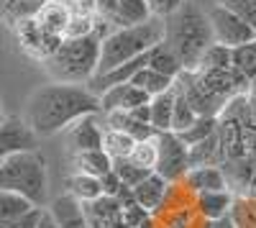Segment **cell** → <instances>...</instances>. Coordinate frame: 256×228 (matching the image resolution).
<instances>
[{"mask_svg":"<svg viewBox=\"0 0 256 228\" xmlns=\"http://www.w3.org/2000/svg\"><path fill=\"white\" fill-rule=\"evenodd\" d=\"M184 188L192 195H202V192H223L228 190V180L226 172L218 164H205V167H192L184 174Z\"/></svg>","mask_w":256,"mask_h":228,"instance_id":"cell-11","label":"cell"},{"mask_svg":"<svg viewBox=\"0 0 256 228\" xmlns=\"http://www.w3.org/2000/svg\"><path fill=\"white\" fill-rule=\"evenodd\" d=\"M113 170H116V174L120 177V182L126 184V188H136V184H141L148 174H152V170H144V167H138V164H134L131 159H116L113 162Z\"/></svg>","mask_w":256,"mask_h":228,"instance_id":"cell-29","label":"cell"},{"mask_svg":"<svg viewBox=\"0 0 256 228\" xmlns=\"http://www.w3.org/2000/svg\"><path fill=\"white\" fill-rule=\"evenodd\" d=\"M74 167H77V172H84V174L105 177L108 172H113V159L105 154V149L80 152V154H74Z\"/></svg>","mask_w":256,"mask_h":228,"instance_id":"cell-17","label":"cell"},{"mask_svg":"<svg viewBox=\"0 0 256 228\" xmlns=\"http://www.w3.org/2000/svg\"><path fill=\"white\" fill-rule=\"evenodd\" d=\"M220 3L228 6L248 28L256 31V0H220Z\"/></svg>","mask_w":256,"mask_h":228,"instance_id":"cell-30","label":"cell"},{"mask_svg":"<svg viewBox=\"0 0 256 228\" xmlns=\"http://www.w3.org/2000/svg\"><path fill=\"white\" fill-rule=\"evenodd\" d=\"M100 41H102V36H98V34L82 36V38H64L54 49V54L44 59L52 80L70 82V85H88L98 74Z\"/></svg>","mask_w":256,"mask_h":228,"instance_id":"cell-4","label":"cell"},{"mask_svg":"<svg viewBox=\"0 0 256 228\" xmlns=\"http://www.w3.org/2000/svg\"><path fill=\"white\" fill-rule=\"evenodd\" d=\"M67 192L72 198H77L80 202H92L98 198H102V184H100V177H92V174H84V172H74L70 174L67 180Z\"/></svg>","mask_w":256,"mask_h":228,"instance_id":"cell-19","label":"cell"},{"mask_svg":"<svg viewBox=\"0 0 256 228\" xmlns=\"http://www.w3.org/2000/svg\"><path fill=\"white\" fill-rule=\"evenodd\" d=\"M84 213H88L90 228H116L118 223H123V208L116 198L102 195L92 202H82Z\"/></svg>","mask_w":256,"mask_h":228,"instance_id":"cell-12","label":"cell"},{"mask_svg":"<svg viewBox=\"0 0 256 228\" xmlns=\"http://www.w3.org/2000/svg\"><path fill=\"white\" fill-rule=\"evenodd\" d=\"M195 208L205 220H218V218L230 216L233 198H230L228 190H223V192H202V195H195Z\"/></svg>","mask_w":256,"mask_h":228,"instance_id":"cell-16","label":"cell"},{"mask_svg":"<svg viewBox=\"0 0 256 228\" xmlns=\"http://www.w3.org/2000/svg\"><path fill=\"white\" fill-rule=\"evenodd\" d=\"M174 92L177 95H174V113H172V134H182L184 128H190L198 120V113L190 106V100H187L180 82H174Z\"/></svg>","mask_w":256,"mask_h":228,"instance_id":"cell-24","label":"cell"},{"mask_svg":"<svg viewBox=\"0 0 256 228\" xmlns=\"http://www.w3.org/2000/svg\"><path fill=\"white\" fill-rule=\"evenodd\" d=\"M116 228H128V226H126V223H118V226H116Z\"/></svg>","mask_w":256,"mask_h":228,"instance_id":"cell-39","label":"cell"},{"mask_svg":"<svg viewBox=\"0 0 256 228\" xmlns=\"http://www.w3.org/2000/svg\"><path fill=\"white\" fill-rule=\"evenodd\" d=\"M102 136H105V131L98 123V113L80 118L77 123H72V126L67 128V138H70V146H72L74 154L102 149Z\"/></svg>","mask_w":256,"mask_h":228,"instance_id":"cell-10","label":"cell"},{"mask_svg":"<svg viewBox=\"0 0 256 228\" xmlns=\"http://www.w3.org/2000/svg\"><path fill=\"white\" fill-rule=\"evenodd\" d=\"M131 159L134 164H138V167L144 170H156V159H159V136L154 138H146V141H136V146L131 152Z\"/></svg>","mask_w":256,"mask_h":228,"instance_id":"cell-27","label":"cell"},{"mask_svg":"<svg viewBox=\"0 0 256 228\" xmlns=\"http://www.w3.org/2000/svg\"><path fill=\"white\" fill-rule=\"evenodd\" d=\"M233 62H230V49L223 44H210L208 52L200 59V70L202 72H218V70H230Z\"/></svg>","mask_w":256,"mask_h":228,"instance_id":"cell-28","label":"cell"},{"mask_svg":"<svg viewBox=\"0 0 256 228\" xmlns=\"http://www.w3.org/2000/svg\"><path fill=\"white\" fill-rule=\"evenodd\" d=\"M164 34H166L164 18H148L146 24L123 26V28L110 31L100 41L98 74H105V72H110V70L126 64V62L136 59V56H144L148 49H154L156 44H162Z\"/></svg>","mask_w":256,"mask_h":228,"instance_id":"cell-3","label":"cell"},{"mask_svg":"<svg viewBox=\"0 0 256 228\" xmlns=\"http://www.w3.org/2000/svg\"><path fill=\"white\" fill-rule=\"evenodd\" d=\"M46 210H49V216L54 218V223L59 228H90L88 213H84V205L77 198H72L70 192L56 195L46 205Z\"/></svg>","mask_w":256,"mask_h":228,"instance_id":"cell-9","label":"cell"},{"mask_svg":"<svg viewBox=\"0 0 256 228\" xmlns=\"http://www.w3.org/2000/svg\"><path fill=\"white\" fill-rule=\"evenodd\" d=\"M36 208V205L26 198H20L16 192H6L0 190V228H8L13 220H18L20 216H26Z\"/></svg>","mask_w":256,"mask_h":228,"instance_id":"cell-20","label":"cell"},{"mask_svg":"<svg viewBox=\"0 0 256 228\" xmlns=\"http://www.w3.org/2000/svg\"><path fill=\"white\" fill-rule=\"evenodd\" d=\"M208 18H210V28H212V38L216 44H223L228 49H236L241 44H251L256 41V31L248 28L244 20L233 13L228 6L218 3L208 10Z\"/></svg>","mask_w":256,"mask_h":228,"instance_id":"cell-6","label":"cell"},{"mask_svg":"<svg viewBox=\"0 0 256 228\" xmlns=\"http://www.w3.org/2000/svg\"><path fill=\"white\" fill-rule=\"evenodd\" d=\"M36 20H38V26L44 28L46 34L64 38V31H67L70 20H72V10L67 8V3L49 0V3H44L36 10Z\"/></svg>","mask_w":256,"mask_h":228,"instance_id":"cell-14","label":"cell"},{"mask_svg":"<svg viewBox=\"0 0 256 228\" xmlns=\"http://www.w3.org/2000/svg\"><path fill=\"white\" fill-rule=\"evenodd\" d=\"M3 120H6V113H3V110H0V126H3Z\"/></svg>","mask_w":256,"mask_h":228,"instance_id":"cell-38","label":"cell"},{"mask_svg":"<svg viewBox=\"0 0 256 228\" xmlns=\"http://www.w3.org/2000/svg\"><path fill=\"white\" fill-rule=\"evenodd\" d=\"M95 113H100V98L88 85L52 80L28 95L24 118L36 136H54L67 131L80 118Z\"/></svg>","mask_w":256,"mask_h":228,"instance_id":"cell-1","label":"cell"},{"mask_svg":"<svg viewBox=\"0 0 256 228\" xmlns=\"http://www.w3.org/2000/svg\"><path fill=\"white\" fill-rule=\"evenodd\" d=\"M212 134H218V118L216 116H198V120L192 123L190 128H184L182 134H177V136L182 138V144L187 149H192V146H198L200 141L210 138Z\"/></svg>","mask_w":256,"mask_h":228,"instance_id":"cell-25","label":"cell"},{"mask_svg":"<svg viewBox=\"0 0 256 228\" xmlns=\"http://www.w3.org/2000/svg\"><path fill=\"white\" fill-rule=\"evenodd\" d=\"M174 88L156 98H152V126L159 134L172 131V113H174Z\"/></svg>","mask_w":256,"mask_h":228,"instance_id":"cell-21","label":"cell"},{"mask_svg":"<svg viewBox=\"0 0 256 228\" xmlns=\"http://www.w3.org/2000/svg\"><path fill=\"white\" fill-rule=\"evenodd\" d=\"M230 62L248 82H254L256 80V41L230 49Z\"/></svg>","mask_w":256,"mask_h":228,"instance_id":"cell-26","label":"cell"},{"mask_svg":"<svg viewBox=\"0 0 256 228\" xmlns=\"http://www.w3.org/2000/svg\"><path fill=\"white\" fill-rule=\"evenodd\" d=\"M251 95H254V100H256V80L251 82Z\"/></svg>","mask_w":256,"mask_h":228,"instance_id":"cell-37","label":"cell"},{"mask_svg":"<svg viewBox=\"0 0 256 228\" xmlns=\"http://www.w3.org/2000/svg\"><path fill=\"white\" fill-rule=\"evenodd\" d=\"M0 190L26 198L36 208H46L49 172H46V159L38 154V149L0 159Z\"/></svg>","mask_w":256,"mask_h":228,"instance_id":"cell-5","label":"cell"},{"mask_svg":"<svg viewBox=\"0 0 256 228\" xmlns=\"http://www.w3.org/2000/svg\"><path fill=\"white\" fill-rule=\"evenodd\" d=\"M148 218H152V213H148L146 208H141L138 202H131V205H126V208H123V223L128 228H141Z\"/></svg>","mask_w":256,"mask_h":228,"instance_id":"cell-32","label":"cell"},{"mask_svg":"<svg viewBox=\"0 0 256 228\" xmlns=\"http://www.w3.org/2000/svg\"><path fill=\"white\" fill-rule=\"evenodd\" d=\"M100 184H102V195H108V198H118V192L126 188V184L120 182V177L116 174V170L108 172L105 177H100Z\"/></svg>","mask_w":256,"mask_h":228,"instance_id":"cell-33","label":"cell"},{"mask_svg":"<svg viewBox=\"0 0 256 228\" xmlns=\"http://www.w3.org/2000/svg\"><path fill=\"white\" fill-rule=\"evenodd\" d=\"M205 228H238V223L233 216H226V218H218V220H208Z\"/></svg>","mask_w":256,"mask_h":228,"instance_id":"cell-35","label":"cell"},{"mask_svg":"<svg viewBox=\"0 0 256 228\" xmlns=\"http://www.w3.org/2000/svg\"><path fill=\"white\" fill-rule=\"evenodd\" d=\"M190 167V149L182 144V138L172 131L159 134V159L154 172L162 174L166 182H182Z\"/></svg>","mask_w":256,"mask_h":228,"instance_id":"cell-7","label":"cell"},{"mask_svg":"<svg viewBox=\"0 0 256 228\" xmlns=\"http://www.w3.org/2000/svg\"><path fill=\"white\" fill-rule=\"evenodd\" d=\"M148 67H152L154 72L159 74H166L172 80H180V74L184 72V64L182 59L177 56V52L166 44V41H162V44H156L154 49H148Z\"/></svg>","mask_w":256,"mask_h":228,"instance_id":"cell-15","label":"cell"},{"mask_svg":"<svg viewBox=\"0 0 256 228\" xmlns=\"http://www.w3.org/2000/svg\"><path fill=\"white\" fill-rule=\"evenodd\" d=\"M174 82H177V80L166 77V74H159V72H154L152 67L146 64L141 72H136V77L131 80V85H136L138 90H144L148 98H156V95H162V92H166V90H172Z\"/></svg>","mask_w":256,"mask_h":228,"instance_id":"cell-22","label":"cell"},{"mask_svg":"<svg viewBox=\"0 0 256 228\" xmlns=\"http://www.w3.org/2000/svg\"><path fill=\"white\" fill-rule=\"evenodd\" d=\"M148 3V10H152L154 18H169V16H174L182 6H184V0H146Z\"/></svg>","mask_w":256,"mask_h":228,"instance_id":"cell-31","label":"cell"},{"mask_svg":"<svg viewBox=\"0 0 256 228\" xmlns=\"http://www.w3.org/2000/svg\"><path fill=\"white\" fill-rule=\"evenodd\" d=\"M134 146H136V138L128 136L126 131L108 128V131H105V136H102V149H105V154H108L113 162L116 159H128V156H131V152H134Z\"/></svg>","mask_w":256,"mask_h":228,"instance_id":"cell-23","label":"cell"},{"mask_svg":"<svg viewBox=\"0 0 256 228\" xmlns=\"http://www.w3.org/2000/svg\"><path fill=\"white\" fill-rule=\"evenodd\" d=\"M118 20V28L123 26H138V24H146L148 18H154L152 10H148V3L146 0H118L116 3V16Z\"/></svg>","mask_w":256,"mask_h":228,"instance_id":"cell-18","label":"cell"},{"mask_svg":"<svg viewBox=\"0 0 256 228\" xmlns=\"http://www.w3.org/2000/svg\"><path fill=\"white\" fill-rule=\"evenodd\" d=\"M164 24H166L164 41L177 52L184 70L200 67V59L208 52V46L216 44L208 13L200 10L195 3H184L174 16H169Z\"/></svg>","mask_w":256,"mask_h":228,"instance_id":"cell-2","label":"cell"},{"mask_svg":"<svg viewBox=\"0 0 256 228\" xmlns=\"http://www.w3.org/2000/svg\"><path fill=\"white\" fill-rule=\"evenodd\" d=\"M41 210L44 208H34L31 213H26V216H20L18 220H13L8 228H38V220H41Z\"/></svg>","mask_w":256,"mask_h":228,"instance_id":"cell-34","label":"cell"},{"mask_svg":"<svg viewBox=\"0 0 256 228\" xmlns=\"http://www.w3.org/2000/svg\"><path fill=\"white\" fill-rule=\"evenodd\" d=\"M38 228H59V226L54 223V218L49 216V210H46V208L41 210V220H38Z\"/></svg>","mask_w":256,"mask_h":228,"instance_id":"cell-36","label":"cell"},{"mask_svg":"<svg viewBox=\"0 0 256 228\" xmlns=\"http://www.w3.org/2000/svg\"><path fill=\"white\" fill-rule=\"evenodd\" d=\"M169 184H172V182H166L162 174L152 172L141 184H136V188H134V198H136V202L141 205V208H146L148 213L154 216L164 205V200H166Z\"/></svg>","mask_w":256,"mask_h":228,"instance_id":"cell-13","label":"cell"},{"mask_svg":"<svg viewBox=\"0 0 256 228\" xmlns=\"http://www.w3.org/2000/svg\"><path fill=\"white\" fill-rule=\"evenodd\" d=\"M38 136L20 116H6L0 126V159L20 154V152H36Z\"/></svg>","mask_w":256,"mask_h":228,"instance_id":"cell-8","label":"cell"}]
</instances>
